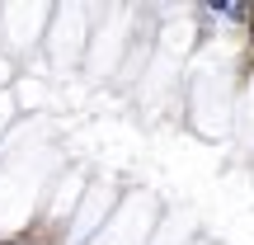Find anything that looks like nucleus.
Returning <instances> with one entry per match:
<instances>
[{
    "mask_svg": "<svg viewBox=\"0 0 254 245\" xmlns=\"http://www.w3.org/2000/svg\"><path fill=\"white\" fill-rule=\"evenodd\" d=\"M212 9H221L226 19H250V14H254L250 5H212Z\"/></svg>",
    "mask_w": 254,
    "mask_h": 245,
    "instance_id": "nucleus-1",
    "label": "nucleus"
},
{
    "mask_svg": "<svg viewBox=\"0 0 254 245\" xmlns=\"http://www.w3.org/2000/svg\"><path fill=\"white\" fill-rule=\"evenodd\" d=\"M250 19H254V14H250ZM250 38H254V28H250Z\"/></svg>",
    "mask_w": 254,
    "mask_h": 245,
    "instance_id": "nucleus-2",
    "label": "nucleus"
}]
</instances>
